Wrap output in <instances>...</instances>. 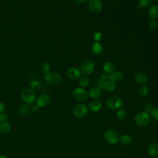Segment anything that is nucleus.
Listing matches in <instances>:
<instances>
[{"instance_id":"40","label":"nucleus","mask_w":158,"mask_h":158,"mask_svg":"<svg viewBox=\"0 0 158 158\" xmlns=\"http://www.w3.org/2000/svg\"><path fill=\"white\" fill-rule=\"evenodd\" d=\"M0 158H8L7 156H4V155H1L0 156Z\"/></svg>"},{"instance_id":"24","label":"nucleus","mask_w":158,"mask_h":158,"mask_svg":"<svg viewBox=\"0 0 158 158\" xmlns=\"http://www.w3.org/2000/svg\"><path fill=\"white\" fill-rule=\"evenodd\" d=\"M154 0H139L138 7L139 9H144L150 7L154 2Z\"/></svg>"},{"instance_id":"39","label":"nucleus","mask_w":158,"mask_h":158,"mask_svg":"<svg viewBox=\"0 0 158 158\" xmlns=\"http://www.w3.org/2000/svg\"><path fill=\"white\" fill-rule=\"evenodd\" d=\"M38 110H39V107L36 105L31 107V111H32L33 112H36L38 111Z\"/></svg>"},{"instance_id":"32","label":"nucleus","mask_w":158,"mask_h":158,"mask_svg":"<svg viewBox=\"0 0 158 158\" xmlns=\"http://www.w3.org/2000/svg\"><path fill=\"white\" fill-rule=\"evenodd\" d=\"M93 37L95 42H100L102 38V35L100 31H96L94 33Z\"/></svg>"},{"instance_id":"26","label":"nucleus","mask_w":158,"mask_h":158,"mask_svg":"<svg viewBox=\"0 0 158 158\" xmlns=\"http://www.w3.org/2000/svg\"><path fill=\"white\" fill-rule=\"evenodd\" d=\"M116 117L120 120H124L127 117L126 110L124 108H122V107L118 109L116 112Z\"/></svg>"},{"instance_id":"11","label":"nucleus","mask_w":158,"mask_h":158,"mask_svg":"<svg viewBox=\"0 0 158 158\" xmlns=\"http://www.w3.org/2000/svg\"><path fill=\"white\" fill-rule=\"evenodd\" d=\"M67 75L69 78L72 80H77L81 76V72L79 69L75 67H71L67 70Z\"/></svg>"},{"instance_id":"25","label":"nucleus","mask_w":158,"mask_h":158,"mask_svg":"<svg viewBox=\"0 0 158 158\" xmlns=\"http://www.w3.org/2000/svg\"><path fill=\"white\" fill-rule=\"evenodd\" d=\"M31 110V107L28 104L21 105L19 108V112L22 115H27Z\"/></svg>"},{"instance_id":"17","label":"nucleus","mask_w":158,"mask_h":158,"mask_svg":"<svg viewBox=\"0 0 158 158\" xmlns=\"http://www.w3.org/2000/svg\"><path fill=\"white\" fill-rule=\"evenodd\" d=\"M101 95V90L96 88H92L88 92V96L93 99H98Z\"/></svg>"},{"instance_id":"8","label":"nucleus","mask_w":158,"mask_h":158,"mask_svg":"<svg viewBox=\"0 0 158 158\" xmlns=\"http://www.w3.org/2000/svg\"><path fill=\"white\" fill-rule=\"evenodd\" d=\"M88 109V107L85 104H78L76 105L73 109V115L77 118H81L87 114Z\"/></svg>"},{"instance_id":"34","label":"nucleus","mask_w":158,"mask_h":158,"mask_svg":"<svg viewBox=\"0 0 158 158\" xmlns=\"http://www.w3.org/2000/svg\"><path fill=\"white\" fill-rule=\"evenodd\" d=\"M154 109L153 107V105L150 103V102H146L144 105V111L149 113L150 114L152 110V109Z\"/></svg>"},{"instance_id":"38","label":"nucleus","mask_w":158,"mask_h":158,"mask_svg":"<svg viewBox=\"0 0 158 158\" xmlns=\"http://www.w3.org/2000/svg\"><path fill=\"white\" fill-rule=\"evenodd\" d=\"M89 0H74V1L78 4H85L88 2Z\"/></svg>"},{"instance_id":"35","label":"nucleus","mask_w":158,"mask_h":158,"mask_svg":"<svg viewBox=\"0 0 158 158\" xmlns=\"http://www.w3.org/2000/svg\"><path fill=\"white\" fill-rule=\"evenodd\" d=\"M9 118V116L7 115V114L3 112L0 114V122H6L8 120Z\"/></svg>"},{"instance_id":"14","label":"nucleus","mask_w":158,"mask_h":158,"mask_svg":"<svg viewBox=\"0 0 158 158\" xmlns=\"http://www.w3.org/2000/svg\"><path fill=\"white\" fill-rule=\"evenodd\" d=\"M123 77L124 75L122 71L114 70L109 74V80L114 81L115 83H118L123 80Z\"/></svg>"},{"instance_id":"12","label":"nucleus","mask_w":158,"mask_h":158,"mask_svg":"<svg viewBox=\"0 0 158 158\" xmlns=\"http://www.w3.org/2000/svg\"><path fill=\"white\" fill-rule=\"evenodd\" d=\"M134 80L137 83L144 85L148 81V76L144 72H138L135 74Z\"/></svg>"},{"instance_id":"7","label":"nucleus","mask_w":158,"mask_h":158,"mask_svg":"<svg viewBox=\"0 0 158 158\" xmlns=\"http://www.w3.org/2000/svg\"><path fill=\"white\" fill-rule=\"evenodd\" d=\"M44 80L50 85H57L61 82L62 77L56 72H49L44 77Z\"/></svg>"},{"instance_id":"9","label":"nucleus","mask_w":158,"mask_h":158,"mask_svg":"<svg viewBox=\"0 0 158 158\" xmlns=\"http://www.w3.org/2000/svg\"><path fill=\"white\" fill-rule=\"evenodd\" d=\"M88 7L92 12L99 13L102 10L103 5L101 0H89L88 1Z\"/></svg>"},{"instance_id":"19","label":"nucleus","mask_w":158,"mask_h":158,"mask_svg":"<svg viewBox=\"0 0 158 158\" xmlns=\"http://www.w3.org/2000/svg\"><path fill=\"white\" fill-rule=\"evenodd\" d=\"M117 88L116 83L112 80H107L104 82V89L109 92L114 91Z\"/></svg>"},{"instance_id":"10","label":"nucleus","mask_w":158,"mask_h":158,"mask_svg":"<svg viewBox=\"0 0 158 158\" xmlns=\"http://www.w3.org/2000/svg\"><path fill=\"white\" fill-rule=\"evenodd\" d=\"M36 105L39 108L47 106L50 102V97L47 94H42L36 99Z\"/></svg>"},{"instance_id":"37","label":"nucleus","mask_w":158,"mask_h":158,"mask_svg":"<svg viewBox=\"0 0 158 158\" xmlns=\"http://www.w3.org/2000/svg\"><path fill=\"white\" fill-rule=\"evenodd\" d=\"M5 110H6V106L4 104L0 101V114L4 112Z\"/></svg>"},{"instance_id":"15","label":"nucleus","mask_w":158,"mask_h":158,"mask_svg":"<svg viewBox=\"0 0 158 158\" xmlns=\"http://www.w3.org/2000/svg\"><path fill=\"white\" fill-rule=\"evenodd\" d=\"M148 14L149 18L152 20H156L158 19V5H151L148 10Z\"/></svg>"},{"instance_id":"21","label":"nucleus","mask_w":158,"mask_h":158,"mask_svg":"<svg viewBox=\"0 0 158 158\" xmlns=\"http://www.w3.org/2000/svg\"><path fill=\"white\" fill-rule=\"evenodd\" d=\"M90 83V79L88 76L83 75L81 76L80 78L78 79V84L80 87L85 88L88 86Z\"/></svg>"},{"instance_id":"27","label":"nucleus","mask_w":158,"mask_h":158,"mask_svg":"<svg viewBox=\"0 0 158 158\" xmlns=\"http://www.w3.org/2000/svg\"><path fill=\"white\" fill-rule=\"evenodd\" d=\"M40 69H41V72L43 73H44V75H46V73H48L50 72L51 65H50L49 63H48V62H43L41 64Z\"/></svg>"},{"instance_id":"22","label":"nucleus","mask_w":158,"mask_h":158,"mask_svg":"<svg viewBox=\"0 0 158 158\" xmlns=\"http://www.w3.org/2000/svg\"><path fill=\"white\" fill-rule=\"evenodd\" d=\"M11 129L10 125L7 122H1L0 123V133L6 134L8 133Z\"/></svg>"},{"instance_id":"20","label":"nucleus","mask_w":158,"mask_h":158,"mask_svg":"<svg viewBox=\"0 0 158 158\" xmlns=\"http://www.w3.org/2000/svg\"><path fill=\"white\" fill-rule=\"evenodd\" d=\"M103 50L102 45L100 42H94L91 46V51L96 55L100 54Z\"/></svg>"},{"instance_id":"2","label":"nucleus","mask_w":158,"mask_h":158,"mask_svg":"<svg viewBox=\"0 0 158 158\" xmlns=\"http://www.w3.org/2000/svg\"><path fill=\"white\" fill-rule=\"evenodd\" d=\"M20 96L25 104L30 105L36 100V93L31 88H25L20 93Z\"/></svg>"},{"instance_id":"23","label":"nucleus","mask_w":158,"mask_h":158,"mask_svg":"<svg viewBox=\"0 0 158 158\" xmlns=\"http://www.w3.org/2000/svg\"><path fill=\"white\" fill-rule=\"evenodd\" d=\"M119 141L123 145H129L132 142V138L128 134H123L120 137Z\"/></svg>"},{"instance_id":"18","label":"nucleus","mask_w":158,"mask_h":158,"mask_svg":"<svg viewBox=\"0 0 158 158\" xmlns=\"http://www.w3.org/2000/svg\"><path fill=\"white\" fill-rule=\"evenodd\" d=\"M148 152L150 156L153 157L158 155V144L155 143H151L148 147Z\"/></svg>"},{"instance_id":"30","label":"nucleus","mask_w":158,"mask_h":158,"mask_svg":"<svg viewBox=\"0 0 158 158\" xmlns=\"http://www.w3.org/2000/svg\"><path fill=\"white\" fill-rule=\"evenodd\" d=\"M104 81L101 80L100 78L99 79H98L96 80L94 83V87L101 89V91L102 90H104Z\"/></svg>"},{"instance_id":"6","label":"nucleus","mask_w":158,"mask_h":158,"mask_svg":"<svg viewBox=\"0 0 158 158\" xmlns=\"http://www.w3.org/2000/svg\"><path fill=\"white\" fill-rule=\"evenodd\" d=\"M74 98L79 102H85L88 98V92L81 87H77L73 91Z\"/></svg>"},{"instance_id":"31","label":"nucleus","mask_w":158,"mask_h":158,"mask_svg":"<svg viewBox=\"0 0 158 158\" xmlns=\"http://www.w3.org/2000/svg\"><path fill=\"white\" fill-rule=\"evenodd\" d=\"M149 28L152 30H156L158 28V21L157 20H151L148 23Z\"/></svg>"},{"instance_id":"13","label":"nucleus","mask_w":158,"mask_h":158,"mask_svg":"<svg viewBox=\"0 0 158 158\" xmlns=\"http://www.w3.org/2000/svg\"><path fill=\"white\" fill-rule=\"evenodd\" d=\"M102 107V103L99 99H93L89 102L88 105V109L94 112H99Z\"/></svg>"},{"instance_id":"36","label":"nucleus","mask_w":158,"mask_h":158,"mask_svg":"<svg viewBox=\"0 0 158 158\" xmlns=\"http://www.w3.org/2000/svg\"><path fill=\"white\" fill-rule=\"evenodd\" d=\"M100 79L104 81L109 80V74L105 73V72L102 73L100 76Z\"/></svg>"},{"instance_id":"5","label":"nucleus","mask_w":158,"mask_h":158,"mask_svg":"<svg viewBox=\"0 0 158 158\" xmlns=\"http://www.w3.org/2000/svg\"><path fill=\"white\" fill-rule=\"evenodd\" d=\"M95 69L94 62L91 60H84L80 65V70L84 75L88 76L92 74Z\"/></svg>"},{"instance_id":"29","label":"nucleus","mask_w":158,"mask_h":158,"mask_svg":"<svg viewBox=\"0 0 158 158\" xmlns=\"http://www.w3.org/2000/svg\"><path fill=\"white\" fill-rule=\"evenodd\" d=\"M30 88L33 89V91H36L38 90L41 88V83H40L39 81L36 80H32L30 84Z\"/></svg>"},{"instance_id":"16","label":"nucleus","mask_w":158,"mask_h":158,"mask_svg":"<svg viewBox=\"0 0 158 158\" xmlns=\"http://www.w3.org/2000/svg\"><path fill=\"white\" fill-rule=\"evenodd\" d=\"M102 69L105 73L110 74L115 70V65L111 61H106L102 65Z\"/></svg>"},{"instance_id":"3","label":"nucleus","mask_w":158,"mask_h":158,"mask_svg":"<svg viewBox=\"0 0 158 158\" xmlns=\"http://www.w3.org/2000/svg\"><path fill=\"white\" fill-rule=\"evenodd\" d=\"M106 104L109 109L118 110L122 107L123 102L122 98L119 96H114L107 99Z\"/></svg>"},{"instance_id":"33","label":"nucleus","mask_w":158,"mask_h":158,"mask_svg":"<svg viewBox=\"0 0 158 158\" xmlns=\"http://www.w3.org/2000/svg\"><path fill=\"white\" fill-rule=\"evenodd\" d=\"M150 115L154 120L158 122V107L152 109L150 113Z\"/></svg>"},{"instance_id":"1","label":"nucleus","mask_w":158,"mask_h":158,"mask_svg":"<svg viewBox=\"0 0 158 158\" xmlns=\"http://www.w3.org/2000/svg\"><path fill=\"white\" fill-rule=\"evenodd\" d=\"M151 120V115L149 113L144 111H141L137 113L134 118L135 123L140 127L148 125Z\"/></svg>"},{"instance_id":"41","label":"nucleus","mask_w":158,"mask_h":158,"mask_svg":"<svg viewBox=\"0 0 158 158\" xmlns=\"http://www.w3.org/2000/svg\"><path fill=\"white\" fill-rule=\"evenodd\" d=\"M152 158H158V157H155V156H154V157H152Z\"/></svg>"},{"instance_id":"4","label":"nucleus","mask_w":158,"mask_h":158,"mask_svg":"<svg viewBox=\"0 0 158 158\" xmlns=\"http://www.w3.org/2000/svg\"><path fill=\"white\" fill-rule=\"evenodd\" d=\"M104 138L106 142L112 145L117 144L120 139L118 133L112 129H108L104 131Z\"/></svg>"},{"instance_id":"28","label":"nucleus","mask_w":158,"mask_h":158,"mask_svg":"<svg viewBox=\"0 0 158 158\" xmlns=\"http://www.w3.org/2000/svg\"><path fill=\"white\" fill-rule=\"evenodd\" d=\"M149 92V88L147 85H143L141 86L138 90L139 94L141 96H146Z\"/></svg>"}]
</instances>
